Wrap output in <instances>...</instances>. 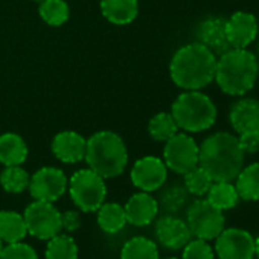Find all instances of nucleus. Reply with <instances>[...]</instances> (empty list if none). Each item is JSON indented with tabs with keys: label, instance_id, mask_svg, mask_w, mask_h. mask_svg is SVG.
<instances>
[{
	"label": "nucleus",
	"instance_id": "6",
	"mask_svg": "<svg viewBox=\"0 0 259 259\" xmlns=\"http://www.w3.org/2000/svg\"><path fill=\"white\" fill-rule=\"evenodd\" d=\"M67 186L73 203L82 212H96L105 201V182L99 174H96L90 168L76 171L70 177Z\"/></svg>",
	"mask_w": 259,
	"mask_h": 259
},
{
	"label": "nucleus",
	"instance_id": "7",
	"mask_svg": "<svg viewBox=\"0 0 259 259\" xmlns=\"http://www.w3.org/2000/svg\"><path fill=\"white\" fill-rule=\"evenodd\" d=\"M186 224L192 236L210 241L224 230L223 210L212 206L207 200H195L186 212Z\"/></svg>",
	"mask_w": 259,
	"mask_h": 259
},
{
	"label": "nucleus",
	"instance_id": "9",
	"mask_svg": "<svg viewBox=\"0 0 259 259\" xmlns=\"http://www.w3.org/2000/svg\"><path fill=\"white\" fill-rule=\"evenodd\" d=\"M163 162L168 169L177 174H186L198 165V145L186 133H176L166 141Z\"/></svg>",
	"mask_w": 259,
	"mask_h": 259
},
{
	"label": "nucleus",
	"instance_id": "40",
	"mask_svg": "<svg viewBox=\"0 0 259 259\" xmlns=\"http://www.w3.org/2000/svg\"><path fill=\"white\" fill-rule=\"evenodd\" d=\"M37 2H41V0H37Z\"/></svg>",
	"mask_w": 259,
	"mask_h": 259
},
{
	"label": "nucleus",
	"instance_id": "5",
	"mask_svg": "<svg viewBox=\"0 0 259 259\" xmlns=\"http://www.w3.org/2000/svg\"><path fill=\"white\" fill-rule=\"evenodd\" d=\"M171 114L179 128L188 133H201L213 126L217 107L213 101L200 90H186L174 101Z\"/></svg>",
	"mask_w": 259,
	"mask_h": 259
},
{
	"label": "nucleus",
	"instance_id": "31",
	"mask_svg": "<svg viewBox=\"0 0 259 259\" xmlns=\"http://www.w3.org/2000/svg\"><path fill=\"white\" fill-rule=\"evenodd\" d=\"M213 256L215 254L210 244L200 238L191 239L183 247V253H182V259H213Z\"/></svg>",
	"mask_w": 259,
	"mask_h": 259
},
{
	"label": "nucleus",
	"instance_id": "16",
	"mask_svg": "<svg viewBox=\"0 0 259 259\" xmlns=\"http://www.w3.org/2000/svg\"><path fill=\"white\" fill-rule=\"evenodd\" d=\"M229 120L238 136L244 133H259V101L253 98L236 101L230 108Z\"/></svg>",
	"mask_w": 259,
	"mask_h": 259
},
{
	"label": "nucleus",
	"instance_id": "38",
	"mask_svg": "<svg viewBox=\"0 0 259 259\" xmlns=\"http://www.w3.org/2000/svg\"><path fill=\"white\" fill-rule=\"evenodd\" d=\"M257 32H259V22H257Z\"/></svg>",
	"mask_w": 259,
	"mask_h": 259
},
{
	"label": "nucleus",
	"instance_id": "21",
	"mask_svg": "<svg viewBox=\"0 0 259 259\" xmlns=\"http://www.w3.org/2000/svg\"><path fill=\"white\" fill-rule=\"evenodd\" d=\"M28 235L23 215L14 210H0V239L7 244L19 242Z\"/></svg>",
	"mask_w": 259,
	"mask_h": 259
},
{
	"label": "nucleus",
	"instance_id": "37",
	"mask_svg": "<svg viewBox=\"0 0 259 259\" xmlns=\"http://www.w3.org/2000/svg\"><path fill=\"white\" fill-rule=\"evenodd\" d=\"M2 248H4V241L0 239V253H2Z\"/></svg>",
	"mask_w": 259,
	"mask_h": 259
},
{
	"label": "nucleus",
	"instance_id": "3",
	"mask_svg": "<svg viewBox=\"0 0 259 259\" xmlns=\"http://www.w3.org/2000/svg\"><path fill=\"white\" fill-rule=\"evenodd\" d=\"M259 64L248 49L230 48L217 58L215 81L221 92L229 96H244L257 79Z\"/></svg>",
	"mask_w": 259,
	"mask_h": 259
},
{
	"label": "nucleus",
	"instance_id": "12",
	"mask_svg": "<svg viewBox=\"0 0 259 259\" xmlns=\"http://www.w3.org/2000/svg\"><path fill=\"white\" fill-rule=\"evenodd\" d=\"M168 179V168L163 160L154 156H147L138 160L132 169V182L144 192L160 189Z\"/></svg>",
	"mask_w": 259,
	"mask_h": 259
},
{
	"label": "nucleus",
	"instance_id": "28",
	"mask_svg": "<svg viewBox=\"0 0 259 259\" xmlns=\"http://www.w3.org/2000/svg\"><path fill=\"white\" fill-rule=\"evenodd\" d=\"M177 130L179 126L171 113H159L148 123V132L151 138L160 142H166L169 138H172L177 133Z\"/></svg>",
	"mask_w": 259,
	"mask_h": 259
},
{
	"label": "nucleus",
	"instance_id": "35",
	"mask_svg": "<svg viewBox=\"0 0 259 259\" xmlns=\"http://www.w3.org/2000/svg\"><path fill=\"white\" fill-rule=\"evenodd\" d=\"M61 227L67 232H75L81 227V217L76 210H66L61 213Z\"/></svg>",
	"mask_w": 259,
	"mask_h": 259
},
{
	"label": "nucleus",
	"instance_id": "4",
	"mask_svg": "<svg viewBox=\"0 0 259 259\" xmlns=\"http://www.w3.org/2000/svg\"><path fill=\"white\" fill-rule=\"evenodd\" d=\"M84 160L102 179H113L123 172L128 153L120 136L111 132H99L87 141Z\"/></svg>",
	"mask_w": 259,
	"mask_h": 259
},
{
	"label": "nucleus",
	"instance_id": "26",
	"mask_svg": "<svg viewBox=\"0 0 259 259\" xmlns=\"http://www.w3.org/2000/svg\"><path fill=\"white\" fill-rule=\"evenodd\" d=\"M46 259H78V245L70 235L58 233L48 239Z\"/></svg>",
	"mask_w": 259,
	"mask_h": 259
},
{
	"label": "nucleus",
	"instance_id": "11",
	"mask_svg": "<svg viewBox=\"0 0 259 259\" xmlns=\"http://www.w3.org/2000/svg\"><path fill=\"white\" fill-rule=\"evenodd\" d=\"M28 188L35 200L54 203L64 195L67 189V179L61 169L45 166L31 177Z\"/></svg>",
	"mask_w": 259,
	"mask_h": 259
},
{
	"label": "nucleus",
	"instance_id": "23",
	"mask_svg": "<svg viewBox=\"0 0 259 259\" xmlns=\"http://www.w3.org/2000/svg\"><path fill=\"white\" fill-rule=\"evenodd\" d=\"M98 212V224L105 233H117L126 224V215L123 206L119 203H102Z\"/></svg>",
	"mask_w": 259,
	"mask_h": 259
},
{
	"label": "nucleus",
	"instance_id": "39",
	"mask_svg": "<svg viewBox=\"0 0 259 259\" xmlns=\"http://www.w3.org/2000/svg\"><path fill=\"white\" fill-rule=\"evenodd\" d=\"M166 259H177V257H166Z\"/></svg>",
	"mask_w": 259,
	"mask_h": 259
},
{
	"label": "nucleus",
	"instance_id": "10",
	"mask_svg": "<svg viewBox=\"0 0 259 259\" xmlns=\"http://www.w3.org/2000/svg\"><path fill=\"white\" fill-rule=\"evenodd\" d=\"M215 251L220 259H253L254 238L244 229H224L215 238Z\"/></svg>",
	"mask_w": 259,
	"mask_h": 259
},
{
	"label": "nucleus",
	"instance_id": "29",
	"mask_svg": "<svg viewBox=\"0 0 259 259\" xmlns=\"http://www.w3.org/2000/svg\"><path fill=\"white\" fill-rule=\"evenodd\" d=\"M41 19L51 26H61L69 19V7L64 0H41Z\"/></svg>",
	"mask_w": 259,
	"mask_h": 259
},
{
	"label": "nucleus",
	"instance_id": "20",
	"mask_svg": "<svg viewBox=\"0 0 259 259\" xmlns=\"http://www.w3.org/2000/svg\"><path fill=\"white\" fill-rule=\"evenodd\" d=\"M28 147L25 141L14 133L0 136V163L7 166H16L26 162Z\"/></svg>",
	"mask_w": 259,
	"mask_h": 259
},
{
	"label": "nucleus",
	"instance_id": "33",
	"mask_svg": "<svg viewBox=\"0 0 259 259\" xmlns=\"http://www.w3.org/2000/svg\"><path fill=\"white\" fill-rule=\"evenodd\" d=\"M185 189L182 188H171L168 189V192L163 195V203L168 209L171 210H177L185 201H186V192H183Z\"/></svg>",
	"mask_w": 259,
	"mask_h": 259
},
{
	"label": "nucleus",
	"instance_id": "8",
	"mask_svg": "<svg viewBox=\"0 0 259 259\" xmlns=\"http://www.w3.org/2000/svg\"><path fill=\"white\" fill-rule=\"evenodd\" d=\"M28 233L48 241L61 232V212L49 201L35 200L31 203L23 213Z\"/></svg>",
	"mask_w": 259,
	"mask_h": 259
},
{
	"label": "nucleus",
	"instance_id": "1",
	"mask_svg": "<svg viewBox=\"0 0 259 259\" xmlns=\"http://www.w3.org/2000/svg\"><path fill=\"white\" fill-rule=\"evenodd\" d=\"M244 151L236 136L220 132L198 147V165L213 182H233L244 168Z\"/></svg>",
	"mask_w": 259,
	"mask_h": 259
},
{
	"label": "nucleus",
	"instance_id": "2",
	"mask_svg": "<svg viewBox=\"0 0 259 259\" xmlns=\"http://www.w3.org/2000/svg\"><path fill=\"white\" fill-rule=\"evenodd\" d=\"M217 55L195 41L180 48L169 64L174 84L183 90H201L215 78Z\"/></svg>",
	"mask_w": 259,
	"mask_h": 259
},
{
	"label": "nucleus",
	"instance_id": "18",
	"mask_svg": "<svg viewBox=\"0 0 259 259\" xmlns=\"http://www.w3.org/2000/svg\"><path fill=\"white\" fill-rule=\"evenodd\" d=\"M87 141L75 132H63L55 136L52 151L64 163H76L85 157Z\"/></svg>",
	"mask_w": 259,
	"mask_h": 259
},
{
	"label": "nucleus",
	"instance_id": "13",
	"mask_svg": "<svg viewBox=\"0 0 259 259\" xmlns=\"http://www.w3.org/2000/svg\"><path fill=\"white\" fill-rule=\"evenodd\" d=\"M226 32L230 48L247 49L259 35L257 20L250 13L238 11L227 19Z\"/></svg>",
	"mask_w": 259,
	"mask_h": 259
},
{
	"label": "nucleus",
	"instance_id": "27",
	"mask_svg": "<svg viewBox=\"0 0 259 259\" xmlns=\"http://www.w3.org/2000/svg\"><path fill=\"white\" fill-rule=\"evenodd\" d=\"M29 180H31L29 174L23 168H20V165L7 166L2 176H0V185H2V188L7 192L11 194H20L25 189H28Z\"/></svg>",
	"mask_w": 259,
	"mask_h": 259
},
{
	"label": "nucleus",
	"instance_id": "15",
	"mask_svg": "<svg viewBox=\"0 0 259 259\" xmlns=\"http://www.w3.org/2000/svg\"><path fill=\"white\" fill-rule=\"evenodd\" d=\"M156 238L163 247L179 250L191 241L192 233L186 221L172 215H166L160 218L156 224Z\"/></svg>",
	"mask_w": 259,
	"mask_h": 259
},
{
	"label": "nucleus",
	"instance_id": "17",
	"mask_svg": "<svg viewBox=\"0 0 259 259\" xmlns=\"http://www.w3.org/2000/svg\"><path fill=\"white\" fill-rule=\"evenodd\" d=\"M123 209L126 215V223L142 227L154 221L159 212V203L153 195H150V192L142 191L130 198Z\"/></svg>",
	"mask_w": 259,
	"mask_h": 259
},
{
	"label": "nucleus",
	"instance_id": "25",
	"mask_svg": "<svg viewBox=\"0 0 259 259\" xmlns=\"http://www.w3.org/2000/svg\"><path fill=\"white\" fill-rule=\"evenodd\" d=\"M120 259H159L157 244L145 236H135L123 244Z\"/></svg>",
	"mask_w": 259,
	"mask_h": 259
},
{
	"label": "nucleus",
	"instance_id": "24",
	"mask_svg": "<svg viewBox=\"0 0 259 259\" xmlns=\"http://www.w3.org/2000/svg\"><path fill=\"white\" fill-rule=\"evenodd\" d=\"M206 195V200L220 210L233 209L239 203L238 191L232 182H213Z\"/></svg>",
	"mask_w": 259,
	"mask_h": 259
},
{
	"label": "nucleus",
	"instance_id": "32",
	"mask_svg": "<svg viewBox=\"0 0 259 259\" xmlns=\"http://www.w3.org/2000/svg\"><path fill=\"white\" fill-rule=\"evenodd\" d=\"M0 259H38V256L29 244L19 241L7 244V247H4L0 253Z\"/></svg>",
	"mask_w": 259,
	"mask_h": 259
},
{
	"label": "nucleus",
	"instance_id": "30",
	"mask_svg": "<svg viewBox=\"0 0 259 259\" xmlns=\"http://www.w3.org/2000/svg\"><path fill=\"white\" fill-rule=\"evenodd\" d=\"M185 176V188L189 194L197 195V197H203L207 194V191L210 189L213 180L210 179V176L200 166L197 165L195 168H192L191 171H188Z\"/></svg>",
	"mask_w": 259,
	"mask_h": 259
},
{
	"label": "nucleus",
	"instance_id": "22",
	"mask_svg": "<svg viewBox=\"0 0 259 259\" xmlns=\"http://www.w3.org/2000/svg\"><path fill=\"white\" fill-rule=\"evenodd\" d=\"M235 188L239 200L256 201L259 200V162L242 168L235 179Z\"/></svg>",
	"mask_w": 259,
	"mask_h": 259
},
{
	"label": "nucleus",
	"instance_id": "14",
	"mask_svg": "<svg viewBox=\"0 0 259 259\" xmlns=\"http://www.w3.org/2000/svg\"><path fill=\"white\" fill-rule=\"evenodd\" d=\"M226 22L227 19L221 16H209L198 23L195 31L197 41L210 49L217 57L230 49L226 32Z\"/></svg>",
	"mask_w": 259,
	"mask_h": 259
},
{
	"label": "nucleus",
	"instance_id": "36",
	"mask_svg": "<svg viewBox=\"0 0 259 259\" xmlns=\"http://www.w3.org/2000/svg\"><path fill=\"white\" fill-rule=\"evenodd\" d=\"M254 256H257L259 259V236L254 238Z\"/></svg>",
	"mask_w": 259,
	"mask_h": 259
},
{
	"label": "nucleus",
	"instance_id": "19",
	"mask_svg": "<svg viewBox=\"0 0 259 259\" xmlns=\"http://www.w3.org/2000/svg\"><path fill=\"white\" fill-rule=\"evenodd\" d=\"M104 17L113 25H128L138 17V0H102Z\"/></svg>",
	"mask_w": 259,
	"mask_h": 259
},
{
	"label": "nucleus",
	"instance_id": "34",
	"mask_svg": "<svg viewBox=\"0 0 259 259\" xmlns=\"http://www.w3.org/2000/svg\"><path fill=\"white\" fill-rule=\"evenodd\" d=\"M244 154H254L259 151V133H244L238 138Z\"/></svg>",
	"mask_w": 259,
	"mask_h": 259
}]
</instances>
